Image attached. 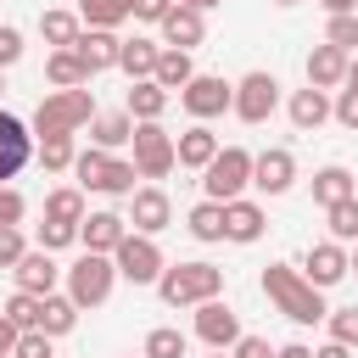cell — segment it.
Here are the masks:
<instances>
[{
    "label": "cell",
    "instance_id": "cell-1",
    "mask_svg": "<svg viewBox=\"0 0 358 358\" xmlns=\"http://www.w3.org/2000/svg\"><path fill=\"white\" fill-rule=\"evenodd\" d=\"M263 296H268L291 324H324V319H330L324 291H319L302 268H291V263H268V268H263Z\"/></svg>",
    "mask_w": 358,
    "mask_h": 358
},
{
    "label": "cell",
    "instance_id": "cell-2",
    "mask_svg": "<svg viewBox=\"0 0 358 358\" xmlns=\"http://www.w3.org/2000/svg\"><path fill=\"white\" fill-rule=\"evenodd\" d=\"M157 296L168 302V308H196V302H207V296H224V268L218 263H168L162 268V280H157Z\"/></svg>",
    "mask_w": 358,
    "mask_h": 358
},
{
    "label": "cell",
    "instance_id": "cell-3",
    "mask_svg": "<svg viewBox=\"0 0 358 358\" xmlns=\"http://www.w3.org/2000/svg\"><path fill=\"white\" fill-rule=\"evenodd\" d=\"M90 117H95L90 84H78V90H50V95L34 106V134H78V129H90Z\"/></svg>",
    "mask_w": 358,
    "mask_h": 358
},
{
    "label": "cell",
    "instance_id": "cell-4",
    "mask_svg": "<svg viewBox=\"0 0 358 358\" xmlns=\"http://www.w3.org/2000/svg\"><path fill=\"white\" fill-rule=\"evenodd\" d=\"M73 173H78V190H101V196H134V179H140L134 162H123L117 151H101V145H84Z\"/></svg>",
    "mask_w": 358,
    "mask_h": 358
},
{
    "label": "cell",
    "instance_id": "cell-5",
    "mask_svg": "<svg viewBox=\"0 0 358 358\" xmlns=\"http://www.w3.org/2000/svg\"><path fill=\"white\" fill-rule=\"evenodd\" d=\"M112 263H117V280H129V285H157V280H162V268H168V257H162L157 235H140V229H129V235L117 241Z\"/></svg>",
    "mask_w": 358,
    "mask_h": 358
},
{
    "label": "cell",
    "instance_id": "cell-6",
    "mask_svg": "<svg viewBox=\"0 0 358 358\" xmlns=\"http://www.w3.org/2000/svg\"><path fill=\"white\" fill-rule=\"evenodd\" d=\"M112 285H117L112 252H84V257L67 268V296H73L78 308H101V302L112 296Z\"/></svg>",
    "mask_w": 358,
    "mask_h": 358
},
{
    "label": "cell",
    "instance_id": "cell-7",
    "mask_svg": "<svg viewBox=\"0 0 358 358\" xmlns=\"http://www.w3.org/2000/svg\"><path fill=\"white\" fill-rule=\"evenodd\" d=\"M246 185H252V151H246V145H224V151L201 168V190H207V201H235Z\"/></svg>",
    "mask_w": 358,
    "mask_h": 358
},
{
    "label": "cell",
    "instance_id": "cell-8",
    "mask_svg": "<svg viewBox=\"0 0 358 358\" xmlns=\"http://www.w3.org/2000/svg\"><path fill=\"white\" fill-rule=\"evenodd\" d=\"M134 173L140 179H168L173 168H179V151H173V134L162 129V117L157 123H134Z\"/></svg>",
    "mask_w": 358,
    "mask_h": 358
},
{
    "label": "cell",
    "instance_id": "cell-9",
    "mask_svg": "<svg viewBox=\"0 0 358 358\" xmlns=\"http://www.w3.org/2000/svg\"><path fill=\"white\" fill-rule=\"evenodd\" d=\"M179 106H185L196 123H213V117H224V112L235 106V84H224L218 73H196V78L179 90Z\"/></svg>",
    "mask_w": 358,
    "mask_h": 358
},
{
    "label": "cell",
    "instance_id": "cell-10",
    "mask_svg": "<svg viewBox=\"0 0 358 358\" xmlns=\"http://www.w3.org/2000/svg\"><path fill=\"white\" fill-rule=\"evenodd\" d=\"M274 106H280V78H274V73H263V67H257V73H246V78L235 84V106H229V112H235L241 123H252V129H257V123H268V117H274Z\"/></svg>",
    "mask_w": 358,
    "mask_h": 358
},
{
    "label": "cell",
    "instance_id": "cell-11",
    "mask_svg": "<svg viewBox=\"0 0 358 358\" xmlns=\"http://www.w3.org/2000/svg\"><path fill=\"white\" fill-rule=\"evenodd\" d=\"M252 185H257L263 196H285V190L296 185V157H291V145L257 151V157H252Z\"/></svg>",
    "mask_w": 358,
    "mask_h": 358
},
{
    "label": "cell",
    "instance_id": "cell-12",
    "mask_svg": "<svg viewBox=\"0 0 358 358\" xmlns=\"http://www.w3.org/2000/svg\"><path fill=\"white\" fill-rule=\"evenodd\" d=\"M129 224H134L140 235H162V229L173 224L168 190H162V185H134V196H129Z\"/></svg>",
    "mask_w": 358,
    "mask_h": 358
},
{
    "label": "cell",
    "instance_id": "cell-13",
    "mask_svg": "<svg viewBox=\"0 0 358 358\" xmlns=\"http://www.w3.org/2000/svg\"><path fill=\"white\" fill-rule=\"evenodd\" d=\"M196 336L207 347H235L246 330H241V319H235V308L224 296H207V302H196Z\"/></svg>",
    "mask_w": 358,
    "mask_h": 358
},
{
    "label": "cell",
    "instance_id": "cell-14",
    "mask_svg": "<svg viewBox=\"0 0 358 358\" xmlns=\"http://www.w3.org/2000/svg\"><path fill=\"white\" fill-rule=\"evenodd\" d=\"M285 117H291V129L296 134H313V129H324L330 117H336V101H330V90H291V101H285Z\"/></svg>",
    "mask_w": 358,
    "mask_h": 358
},
{
    "label": "cell",
    "instance_id": "cell-15",
    "mask_svg": "<svg viewBox=\"0 0 358 358\" xmlns=\"http://www.w3.org/2000/svg\"><path fill=\"white\" fill-rule=\"evenodd\" d=\"M302 274H308L319 291L341 285V280L352 274V263H347V246H341V241H319V246H308V257H302Z\"/></svg>",
    "mask_w": 358,
    "mask_h": 358
},
{
    "label": "cell",
    "instance_id": "cell-16",
    "mask_svg": "<svg viewBox=\"0 0 358 358\" xmlns=\"http://www.w3.org/2000/svg\"><path fill=\"white\" fill-rule=\"evenodd\" d=\"M28 157H34V134H28V123L11 117V112H0V185L17 179V173L28 168Z\"/></svg>",
    "mask_w": 358,
    "mask_h": 358
},
{
    "label": "cell",
    "instance_id": "cell-17",
    "mask_svg": "<svg viewBox=\"0 0 358 358\" xmlns=\"http://www.w3.org/2000/svg\"><path fill=\"white\" fill-rule=\"evenodd\" d=\"M157 28H162V45H173V50H196V45L207 39V11H196V6H179V0H173V11H168Z\"/></svg>",
    "mask_w": 358,
    "mask_h": 358
},
{
    "label": "cell",
    "instance_id": "cell-18",
    "mask_svg": "<svg viewBox=\"0 0 358 358\" xmlns=\"http://www.w3.org/2000/svg\"><path fill=\"white\" fill-rule=\"evenodd\" d=\"M263 229H268V218H263V201H252V196H235V201H224V241H235V246H252Z\"/></svg>",
    "mask_w": 358,
    "mask_h": 358
},
{
    "label": "cell",
    "instance_id": "cell-19",
    "mask_svg": "<svg viewBox=\"0 0 358 358\" xmlns=\"http://www.w3.org/2000/svg\"><path fill=\"white\" fill-rule=\"evenodd\" d=\"M73 50H78V62H84V73L95 78V73H106V67H117V50H123V39H117V28H84Z\"/></svg>",
    "mask_w": 358,
    "mask_h": 358
},
{
    "label": "cell",
    "instance_id": "cell-20",
    "mask_svg": "<svg viewBox=\"0 0 358 358\" xmlns=\"http://www.w3.org/2000/svg\"><path fill=\"white\" fill-rule=\"evenodd\" d=\"M123 235H129V218H123V213H112V207L84 213V224H78L84 252H117V241H123Z\"/></svg>",
    "mask_w": 358,
    "mask_h": 358
},
{
    "label": "cell",
    "instance_id": "cell-21",
    "mask_svg": "<svg viewBox=\"0 0 358 358\" xmlns=\"http://www.w3.org/2000/svg\"><path fill=\"white\" fill-rule=\"evenodd\" d=\"M11 274H17V291H34V296H50V291H56V280H62L67 268H56V257H50L45 246H34V252H22V263H17Z\"/></svg>",
    "mask_w": 358,
    "mask_h": 358
},
{
    "label": "cell",
    "instance_id": "cell-22",
    "mask_svg": "<svg viewBox=\"0 0 358 358\" xmlns=\"http://www.w3.org/2000/svg\"><path fill=\"white\" fill-rule=\"evenodd\" d=\"M347 62H352V56H347L341 45H330V39L313 45V50H308V84H313V90H341V84H347Z\"/></svg>",
    "mask_w": 358,
    "mask_h": 358
},
{
    "label": "cell",
    "instance_id": "cell-23",
    "mask_svg": "<svg viewBox=\"0 0 358 358\" xmlns=\"http://www.w3.org/2000/svg\"><path fill=\"white\" fill-rule=\"evenodd\" d=\"M173 151H179V168L201 173V168H207V162H213V157H218L224 145H218V134H213L207 123H190V129H185V134L173 140Z\"/></svg>",
    "mask_w": 358,
    "mask_h": 358
},
{
    "label": "cell",
    "instance_id": "cell-24",
    "mask_svg": "<svg viewBox=\"0 0 358 358\" xmlns=\"http://www.w3.org/2000/svg\"><path fill=\"white\" fill-rule=\"evenodd\" d=\"M168 101H173V90H162L157 78H134L123 106H129V117H134V123H157V117L168 112Z\"/></svg>",
    "mask_w": 358,
    "mask_h": 358
},
{
    "label": "cell",
    "instance_id": "cell-25",
    "mask_svg": "<svg viewBox=\"0 0 358 358\" xmlns=\"http://www.w3.org/2000/svg\"><path fill=\"white\" fill-rule=\"evenodd\" d=\"M157 56H162V39H145V34H134V39H123V50H117V67L129 73V84L134 78H151L157 73Z\"/></svg>",
    "mask_w": 358,
    "mask_h": 358
},
{
    "label": "cell",
    "instance_id": "cell-26",
    "mask_svg": "<svg viewBox=\"0 0 358 358\" xmlns=\"http://www.w3.org/2000/svg\"><path fill=\"white\" fill-rule=\"evenodd\" d=\"M129 140H134V117H129V106H123V112H95V117H90V145L117 151V145H129Z\"/></svg>",
    "mask_w": 358,
    "mask_h": 358
},
{
    "label": "cell",
    "instance_id": "cell-27",
    "mask_svg": "<svg viewBox=\"0 0 358 358\" xmlns=\"http://www.w3.org/2000/svg\"><path fill=\"white\" fill-rule=\"evenodd\" d=\"M347 196H358V179H352L341 162H324V168L313 173V201H319V207H336V201H347Z\"/></svg>",
    "mask_w": 358,
    "mask_h": 358
},
{
    "label": "cell",
    "instance_id": "cell-28",
    "mask_svg": "<svg viewBox=\"0 0 358 358\" xmlns=\"http://www.w3.org/2000/svg\"><path fill=\"white\" fill-rule=\"evenodd\" d=\"M78 34H84V17H78V11H39V39H45L50 50L78 45Z\"/></svg>",
    "mask_w": 358,
    "mask_h": 358
},
{
    "label": "cell",
    "instance_id": "cell-29",
    "mask_svg": "<svg viewBox=\"0 0 358 358\" xmlns=\"http://www.w3.org/2000/svg\"><path fill=\"white\" fill-rule=\"evenodd\" d=\"M45 78H50V90H78V84H90V73H84V62H78L73 45L45 56Z\"/></svg>",
    "mask_w": 358,
    "mask_h": 358
},
{
    "label": "cell",
    "instance_id": "cell-30",
    "mask_svg": "<svg viewBox=\"0 0 358 358\" xmlns=\"http://www.w3.org/2000/svg\"><path fill=\"white\" fill-rule=\"evenodd\" d=\"M162 90H185L190 78H196V62H190V50H173V45H162V56H157V73H151Z\"/></svg>",
    "mask_w": 358,
    "mask_h": 358
},
{
    "label": "cell",
    "instance_id": "cell-31",
    "mask_svg": "<svg viewBox=\"0 0 358 358\" xmlns=\"http://www.w3.org/2000/svg\"><path fill=\"white\" fill-rule=\"evenodd\" d=\"M78 313H84V308H78L73 296H56V291L39 296V330H45V336H67V330L78 324Z\"/></svg>",
    "mask_w": 358,
    "mask_h": 358
},
{
    "label": "cell",
    "instance_id": "cell-32",
    "mask_svg": "<svg viewBox=\"0 0 358 358\" xmlns=\"http://www.w3.org/2000/svg\"><path fill=\"white\" fill-rule=\"evenodd\" d=\"M78 17L84 28H117L134 17V0H78Z\"/></svg>",
    "mask_w": 358,
    "mask_h": 358
},
{
    "label": "cell",
    "instance_id": "cell-33",
    "mask_svg": "<svg viewBox=\"0 0 358 358\" xmlns=\"http://www.w3.org/2000/svg\"><path fill=\"white\" fill-rule=\"evenodd\" d=\"M39 162H45V173H67L73 162H78V145H73V134H39Z\"/></svg>",
    "mask_w": 358,
    "mask_h": 358
},
{
    "label": "cell",
    "instance_id": "cell-34",
    "mask_svg": "<svg viewBox=\"0 0 358 358\" xmlns=\"http://www.w3.org/2000/svg\"><path fill=\"white\" fill-rule=\"evenodd\" d=\"M84 190L78 185H62V190H50L45 196V218H62V224H84Z\"/></svg>",
    "mask_w": 358,
    "mask_h": 358
},
{
    "label": "cell",
    "instance_id": "cell-35",
    "mask_svg": "<svg viewBox=\"0 0 358 358\" xmlns=\"http://www.w3.org/2000/svg\"><path fill=\"white\" fill-rule=\"evenodd\" d=\"M185 229L196 241H224V201H196L190 218H185Z\"/></svg>",
    "mask_w": 358,
    "mask_h": 358
},
{
    "label": "cell",
    "instance_id": "cell-36",
    "mask_svg": "<svg viewBox=\"0 0 358 358\" xmlns=\"http://www.w3.org/2000/svg\"><path fill=\"white\" fill-rule=\"evenodd\" d=\"M324 218H330V241H341V246H358V196H347V201L324 207Z\"/></svg>",
    "mask_w": 358,
    "mask_h": 358
},
{
    "label": "cell",
    "instance_id": "cell-37",
    "mask_svg": "<svg viewBox=\"0 0 358 358\" xmlns=\"http://www.w3.org/2000/svg\"><path fill=\"white\" fill-rule=\"evenodd\" d=\"M145 358H185L190 352V341H185V330H173V324H157L151 336H145V347H140Z\"/></svg>",
    "mask_w": 358,
    "mask_h": 358
},
{
    "label": "cell",
    "instance_id": "cell-38",
    "mask_svg": "<svg viewBox=\"0 0 358 358\" xmlns=\"http://www.w3.org/2000/svg\"><path fill=\"white\" fill-rule=\"evenodd\" d=\"M0 313H6L17 330H39V296H34V291H11V302H6Z\"/></svg>",
    "mask_w": 358,
    "mask_h": 358
},
{
    "label": "cell",
    "instance_id": "cell-39",
    "mask_svg": "<svg viewBox=\"0 0 358 358\" xmlns=\"http://www.w3.org/2000/svg\"><path fill=\"white\" fill-rule=\"evenodd\" d=\"M324 39H330V45H341V50L352 56V50H358V11H347V17H330V22H324Z\"/></svg>",
    "mask_w": 358,
    "mask_h": 358
},
{
    "label": "cell",
    "instance_id": "cell-40",
    "mask_svg": "<svg viewBox=\"0 0 358 358\" xmlns=\"http://www.w3.org/2000/svg\"><path fill=\"white\" fill-rule=\"evenodd\" d=\"M78 241V224H62V218H45L39 224V246L45 252H62V246H73Z\"/></svg>",
    "mask_w": 358,
    "mask_h": 358
},
{
    "label": "cell",
    "instance_id": "cell-41",
    "mask_svg": "<svg viewBox=\"0 0 358 358\" xmlns=\"http://www.w3.org/2000/svg\"><path fill=\"white\" fill-rule=\"evenodd\" d=\"M22 252H28L22 224H0V268H17V263H22Z\"/></svg>",
    "mask_w": 358,
    "mask_h": 358
},
{
    "label": "cell",
    "instance_id": "cell-42",
    "mask_svg": "<svg viewBox=\"0 0 358 358\" xmlns=\"http://www.w3.org/2000/svg\"><path fill=\"white\" fill-rule=\"evenodd\" d=\"M330 341H347V347H358V308H330Z\"/></svg>",
    "mask_w": 358,
    "mask_h": 358
},
{
    "label": "cell",
    "instance_id": "cell-43",
    "mask_svg": "<svg viewBox=\"0 0 358 358\" xmlns=\"http://www.w3.org/2000/svg\"><path fill=\"white\" fill-rule=\"evenodd\" d=\"M50 341H56V336H45V330H22L17 347H11V358H56Z\"/></svg>",
    "mask_w": 358,
    "mask_h": 358
},
{
    "label": "cell",
    "instance_id": "cell-44",
    "mask_svg": "<svg viewBox=\"0 0 358 358\" xmlns=\"http://www.w3.org/2000/svg\"><path fill=\"white\" fill-rule=\"evenodd\" d=\"M22 62V34L11 22H0V67H17Z\"/></svg>",
    "mask_w": 358,
    "mask_h": 358
},
{
    "label": "cell",
    "instance_id": "cell-45",
    "mask_svg": "<svg viewBox=\"0 0 358 358\" xmlns=\"http://www.w3.org/2000/svg\"><path fill=\"white\" fill-rule=\"evenodd\" d=\"M22 213H28V201H22V190H11V185H0V224H22Z\"/></svg>",
    "mask_w": 358,
    "mask_h": 358
},
{
    "label": "cell",
    "instance_id": "cell-46",
    "mask_svg": "<svg viewBox=\"0 0 358 358\" xmlns=\"http://www.w3.org/2000/svg\"><path fill=\"white\" fill-rule=\"evenodd\" d=\"M336 123L358 134V90H347V84H341V95H336Z\"/></svg>",
    "mask_w": 358,
    "mask_h": 358
},
{
    "label": "cell",
    "instance_id": "cell-47",
    "mask_svg": "<svg viewBox=\"0 0 358 358\" xmlns=\"http://www.w3.org/2000/svg\"><path fill=\"white\" fill-rule=\"evenodd\" d=\"M229 358H274V347H268L263 336H241V341L229 347Z\"/></svg>",
    "mask_w": 358,
    "mask_h": 358
},
{
    "label": "cell",
    "instance_id": "cell-48",
    "mask_svg": "<svg viewBox=\"0 0 358 358\" xmlns=\"http://www.w3.org/2000/svg\"><path fill=\"white\" fill-rule=\"evenodd\" d=\"M173 11V0H134V22H162Z\"/></svg>",
    "mask_w": 358,
    "mask_h": 358
},
{
    "label": "cell",
    "instance_id": "cell-49",
    "mask_svg": "<svg viewBox=\"0 0 358 358\" xmlns=\"http://www.w3.org/2000/svg\"><path fill=\"white\" fill-rule=\"evenodd\" d=\"M17 336H22V330H17V324L0 313V352H11V347H17Z\"/></svg>",
    "mask_w": 358,
    "mask_h": 358
},
{
    "label": "cell",
    "instance_id": "cell-50",
    "mask_svg": "<svg viewBox=\"0 0 358 358\" xmlns=\"http://www.w3.org/2000/svg\"><path fill=\"white\" fill-rule=\"evenodd\" d=\"M313 358H352V347H347V341H324Z\"/></svg>",
    "mask_w": 358,
    "mask_h": 358
},
{
    "label": "cell",
    "instance_id": "cell-51",
    "mask_svg": "<svg viewBox=\"0 0 358 358\" xmlns=\"http://www.w3.org/2000/svg\"><path fill=\"white\" fill-rule=\"evenodd\" d=\"M274 358H313V347H302V341H285V347H274Z\"/></svg>",
    "mask_w": 358,
    "mask_h": 358
},
{
    "label": "cell",
    "instance_id": "cell-52",
    "mask_svg": "<svg viewBox=\"0 0 358 358\" xmlns=\"http://www.w3.org/2000/svg\"><path fill=\"white\" fill-rule=\"evenodd\" d=\"M330 17H347V11H358V0H319Z\"/></svg>",
    "mask_w": 358,
    "mask_h": 358
},
{
    "label": "cell",
    "instance_id": "cell-53",
    "mask_svg": "<svg viewBox=\"0 0 358 358\" xmlns=\"http://www.w3.org/2000/svg\"><path fill=\"white\" fill-rule=\"evenodd\" d=\"M347 90H358V56L347 62Z\"/></svg>",
    "mask_w": 358,
    "mask_h": 358
},
{
    "label": "cell",
    "instance_id": "cell-54",
    "mask_svg": "<svg viewBox=\"0 0 358 358\" xmlns=\"http://www.w3.org/2000/svg\"><path fill=\"white\" fill-rule=\"evenodd\" d=\"M179 6H196V11H213L218 0H179Z\"/></svg>",
    "mask_w": 358,
    "mask_h": 358
},
{
    "label": "cell",
    "instance_id": "cell-55",
    "mask_svg": "<svg viewBox=\"0 0 358 358\" xmlns=\"http://www.w3.org/2000/svg\"><path fill=\"white\" fill-rule=\"evenodd\" d=\"M207 358H229V347H213V352H207Z\"/></svg>",
    "mask_w": 358,
    "mask_h": 358
},
{
    "label": "cell",
    "instance_id": "cell-56",
    "mask_svg": "<svg viewBox=\"0 0 358 358\" xmlns=\"http://www.w3.org/2000/svg\"><path fill=\"white\" fill-rule=\"evenodd\" d=\"M347 263H352V274H358V252H347Z\"/></svg>",
    "mask_w": 358,
    "mask_h": 358
},
{
    "label": "cell",
    "instance_id": "cell-57",
    "mask_svg": "<svg viewBox=\"0 0 358 358\" xmlns=\"http://www.w3.org/2000/svg\"><path fill=\"white\" fill-rule=\"evenodd\" d=\"M274 6H302V0H274Z\"/></svg>",
    "mask_w": 358,
    "mask_h": 358
},
{
    "label": "cell",
    "instance_id": "cell-58",
    "mask_svg": "<svg viewBox=\"0 0 358 358\" xmlns=\"http://www.w3.org/2000/svg\"><path fill=\"white\" fill-rule=\"evenodd\" d=\"M0 90H6V67H0Z\"/></svg>",
    "mask_w": 358,
    "mask_h": 358
},
{
    "label": "cell",
    "instance_id": "cell-59",
    "mask_svg": "<svg viewBox=\"0 0 358 358\" xmlns=\"http://www.w3.org/2000/svg\"><path fill=\"white\" fill-rule=\"evenodd\" d=\"M0 358H11V352H0Z\"/></svg>",
    "mask_w": 358,
    "mask_h": 358
},
{
    "label": "cell",
    "instance_id": "cell-60",
    "mask_svg": "<svg viewBox=\"0 0 358 358\" xmlns=\"http://www.w3.org/2000/svg\"><path fill=\"white\" fill-rule=\"evenodd\" d=\"M140 358H145V352H140Z\"/></svg>",
    "mask_w": 358,
    "mask_h": 358
}]
</instances>
